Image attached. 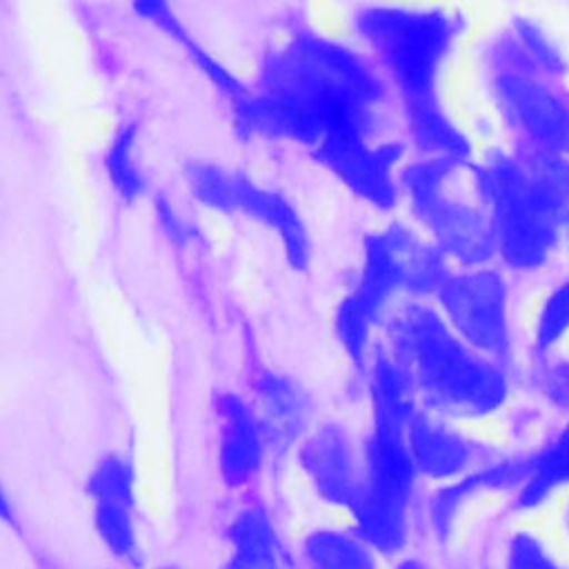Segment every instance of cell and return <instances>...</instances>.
<instances>
[{"mask_svg":"<svg viewBox=\"0 0 569 569\" xmlns=\"http://www.w3.org/2000/svg\"><path fill=\"white\" fill-rule=\"evenodd\" d=\"M569 482V425L538 456L527 460L525 480L518 487L516 505L531 509L556 487Z\"/></svg>","mask_w":569,"mask_h":569,"instance_id":"44dd1931","label":"cell"},{"mask_svg":"<svg viewBox=\"0 0 569 569\" xmlns=\"http://www.w3.org/2000/svg\"><path fill=\"white\" fill-rule=\"evenodd\" d=\"M467 180L489 220L496 264L516 273L545 267L567 229L569 156L489 147L478 151Z\"/></svg>","mask_w":569,"mask_h":569,"instance_id":"3957f363","label":"cell"},{"mask_svg":"<svg viewBox=\"0 0 569 569\" xmlns=\"http://www.w3.org/2000/svg\"><path fill=\"white\" fill-rule=\"evenodd\" d=\"M247 147L311 156L329 142L396 131L389 91L340 24L291 18L256 51L224 111Z\"/></svg>","mask_w":569,"mask_h":569,"instance_id":"6da1fadb","label":"cell"},{"mask_svg":"<svg viewBox=\"0 0 569 569\" xmlns=\"http://www.w3.org/2000/svg\"><path fill=\"white\" fill-rule=\"evenodd\" d=\"M542 389L549 400L569 409V360H560L547 369L542 378Z\"/></svg>","mask_w":569,"mask_h":569,"instance_id":"d4e9b609","label":"cell"},{"mask_svg":"<svg viewBox=\"0 0 569 569\" xmlns=\"http://www.w3.org/2000/svg\"><path fill=\"white\" fill-rule=\"evenodd\" d=\"M153 569H180V567H176V565H160V567H153Z\"/></svg>","mask_w":569,"mask_h":569,"instance_id":"4316f807","label":"cell"},{"mask_svg":"<svg viewBox=\"0 0 569 569\" xmlns=\"http://www.w3.org/2000/svg\"><path fill=\"white\" fill-rule=\"evenodd\" d=\"M567 233H569V218H567Z\"/></svg>","mask_w":569,"mask_h":569,"instance_id":"83f0119b","label":"cell"},{"mask_svg":"<svg viewBox=\"0 0 569 569\" xmlns=\"http://www.w3.org/2000/svg\"><path fill=\"white\" fill-rule=\"evenodd\" d=\"M253 407L264 425L273 453L296 451L311 425V400L287 373L262 371L253 385Z\"/></svg>","mask_w":569,"mask_h":569,"instance_id":"ac0fdd59","label":"cell"},{"mask_svg":"<svg viewBox=\"0 0 569 569\" xmlns=\"http://www.w3.org/2000/svg\"><path fill=\"white\" fill-rule=\"evenodd\" d=\"M393 569H429V567H427V562H422L418 556L405 553V556H400V558L393 560Z\"/></svg>","mask_w":569,"mask_h":569,"instance_id":"484cf974","label":"cell"},{"mask_svg":"<svg viewBox=\"0 0 569 569\" xmlns=\"http://www.w3.org/2000/svg\"><path fill=\"white\" fill-rule=\"evenodd\" d=\"M298 569H382V556L356 529L320 525L309 529L296 549Z\"/></svg>","mask_w":569,"mask_h":569,"instance_id":"ffe728a7","label":"cell"},{"mask_svg":"<svg viewBox=\"0 0 569 569\" xmlns=\"http://www.w3.org/2000/svg\"><path fill=\"white\" fill-rule=\"evenodd\" d=\"M338 24L380 73L409 156L469 164L476 138L447 89L471 18L449 0H349Z\"/></svg>","mask_w":569,"mask_h":569,"instance_id":"7a4b0ae2","label":"cell"},{"mask_svg":"<svg viewBox=\"0 0 569 569\" xmlns=\"http://www.w3.org/2000/svg\"><path fill=\"white\" fill-rule=\"evenodd\" d=\"M87 498L96 536L111 560L122 569H142L144 545L133 460L122 451L98 458L87 476Z\"/></svg>","mask_w":569,"mask_h":569,"instance_id":"7c38bea8","label":"cell"},{"mask_svg":"<svg viewBox=\"0 0 569 569\" xmlns=\"http://www.w3.org/2000/svg\"><path fill=\"white\" fill-rule=\"evenodd\" d=\"M451 262L400 213L378 218L358 244L356 267L333 305V336L356 371L407 300H433Z\"/></svg>","mask_w":569,"mask_h":569,"instance_id":"277c9868","label":"cell"},{"mask_svg":"<svg viewBox=\"0 0 569 569\" xmlns=\"http://www.w3.org/2000/svg\"><path fill=\"white\" fill-rule=\"evenodd\" d=\"M136 18L156 31L171 47L182 51V58L207 84L224 113L244 89V73L231 67L222 56L211 51L187 24L184 16L176 7V0H129Z\"/></svg>","mask_w":569,"mask_h":569,"instance_id":"9a60e30c","label":"cell"},{"mask_svg":"<svg viewBox=\"0 0 569 569\" xmlns=\"http://www.w3.org/2000/svg\"><path fill=\"white\" fill-rule=\"evenodd\" d=\"M527 60L547 78L558 80L569 71V60L562 51V47L553 40V36L536 22L531 16H511L509 22H505Z\"/></svg>","mask_w":569,"mask_h":569,"instance_id":"7402d4cb","label":"cell"},{"mask_svg":"<svg viewBox=\"0 0 569 569\" xmlns=\"http://www.w3.org/2000/svg\"><path fill=\"white\" fill-rule=\"evenodd\" d=\"M227 569H298V558L287 547L280 527L262 502L242 505L224 529Z\"/></svg>","mask_w":569,"mask_h":569,"instance_id":"e0dca14e","label":"cell"},{"mask_svg":"<svg viewBox=\"0 0 569 569\" xmlns=\"http://www.w3.org/2000/svg\"><path fill=\"white\" fill-rule=\"evenodd\" d=\"M569 331V280L560 282L547 293L536 318L538 351L551 349Z\"/></svg>","mask_w":569,"mask_h":569,"instance_id":"603a6c76","label":"cell"},{"mask_svg":"<svg viewBox=\"0 0 569 569\" xmlns=\"http://www.w3.org/2000/svg\"><path fill=\"white\" fill-rule=\"evenodd\" d=\"M342 196L376 218L400 211L402 171L409 151L396 131L351 136L307 158Z\"/></svg>","mask_w":569,"mask_h":569,"instance_id":"30bf717a","label":"cell"},{"mask_svg":"<svg viewBox=\"0 0 569 569\" xmlns=\"http://www.w3.org/2000/svg\"><path fill=\"white\" fill-rule=\"evenodd\" d=\"M473 53L480 93L511 147L569 156V98L527 60L509 29L485 36Z\"/></svg>","mask_w":569,"mask_h":569,"instance_id":"ba28073f","label":"cell"},{"mask_svg":"<svg viewBox=\"0 0 569 569\" xmlns=\"http://www.w3.org/2000/svg\"><path fill=\"white\" fill-rule=\"evenodd\" d=\"M293 458L313 496L349 513L362 487L360 438L340 420H322L307 431Z\"/></svg>","mask_w":569,"mask_h":569,"instance_id":"4fadbf2b","label":"cell"},{"mask_svg":"<svg viewBox=\"0 0 569 569\" xmlns=\"http://www.w3.org/2000/svg\"><path fill=\"white\" fill-rule=\"evenodd\" d=\"M467 169L409 156L402 171L400 216L409 220L451 267L496 262L489 220L471 193Z\"/></svg>","mask_w":569,"mask_h":569,"instance_id":"9c48e42d","label":"cell"},{"mask_svg":"<svg viewBox=\"0 0 569 569\" xmlns=\"http://www.w3.org/2000/svg\"><path fill=\"white\" fill-rule=\"evenodd\" d=\"M431 302L467 345L498 362L509 356V284L496 262L453 267Z\"/></svg>","mask_w":569,"mask_h":569,"instance_id":"8fae6325","label":"cell"},{"mask_svg":"<svg viewBox=\"0 0 569 569\" xmlns=\"http://www.w3.org/2000/svg\"><path fill=\"white\" fill-rule=\"evenodd\" d=\"M411 460L422 482L445 485L480 465V447L451 418L418 409L407 425Z\"/></svg>","mask_w":569,"mask_h":569,"instance_id":"2e32d148","label":"cell"},{"mask_svg":"<svg viewBox=\"0 0 569 569\" xmlns=\"http://www.w3.org/2000/svg\"><path fill=\"white\" fill-rule=\"evenodd\" d=\"M409 371L420 409L469 420L496 413L509 396L498 360L467 345L431 300H407L378 340Z\"/></svg>","mask_w":569,"mask_h":569,"instance_id":"5b68a950","label":"cell"},{"mask_svg":"<svg viewBox=\"0 0 569 569\" xmlns=\"http://www.w3.org/2000/svg\"><path fill=\"white\" fill-rule=\"evenodd\" d=\"M567 522H569V511H567Z\"/></svg>","mask_w":569,"mask_h":569,"instance_id":"f1b7e54d","label":"cell"},{"mask_svg":"<svg viewBox=\"0 0 569 569\" xmlns=\"http://www.w3.org/2000/svg\"><path fill=\"white\" fill-rule=\"evenodd\" d=\"M182 196L198 213L244 222L269 236L293 271L313 262V233L309 220L284 187L222 158L193 156L180 167Z\"/></svg>","mask_w":569,"mask_h":569,"instance_id":"52a82bcc","label":"cell"},{"mask_svg":"<svg viewBox=\"0 0 569 569\" xmlns=\"http://www.w3.org/2000/svg\"><path fill=\"white\" fill-rule=\"evenodd\" d=\"M271 442L251 400L224 391L216 398V465L229 489H247L260 478Z\"/></svg>","mask_w":569,"mask_h":569,"instance_id":"5bb4252c","label":"cell"},{"mask_svg":"<svg viewBox=\"0 0 569 569\" xmlns=\"http://www.w3.org/2000/svg\"><path fill=\"white\" fill-rule=\"evenodd\" d=\"M98 164L109 193L122 204H133L149 193L142 127L138 120L124 118L109 131L100 147Z\"/></svg>","mask_w":569,"mask_h":569,"instance_id":"d6986e66","label":"cell"},{"mask_svg":"<svg viewBox=\"0 0 569 569\" xmlns=\"http://www.w3.org/2000/svg\"><path fill=\"white\" fill-rule=\"evenodd\" d=\"M420 407L400 400L369 402V427L360 438L362 487L349 525L385 560L405 556L420 527L418 485L407 425Z\"/></svg>","mask_w":569,"mask_h":569,"instance_id":"8992f818","label":"cell"},{"mask_svg":"<svg viewBox=\"0 0 569 569\" xmlns=\"http://www.w3.org/2000/svg\"><path fill=\"white\" fill-rule=\"evenodd\" d=\"M507 569H562L529 531H518L507 545Z\"/></svg>","mask_w":569,"mask_h":569,"instance_id":"cb8c5ba5","label":"cell"}]
</instances>
